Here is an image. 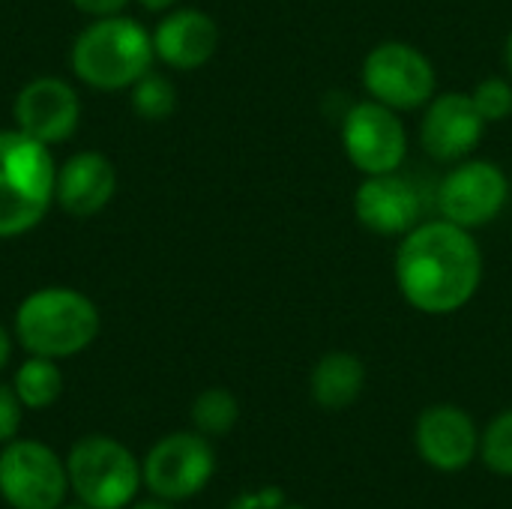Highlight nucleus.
Instances as JSON below:
<instances>
[{
    "mask_svg": "<svg viewBox=\"0 0 512 509\" xmlns=\"http://www.w3.org/2000/svg\"><path fill=\"white\" fill-rule=\"evenodd\" d=\"M393 273L408 306L423 315H453L480 291L483 252L468 228L429 219L402 237Z\"/></svg>",
    "mask_w": 512,
    "mask_h": 509,
    "instance_id": "f257e3e1",
    "label": "nucleus"
},
{
    "mask_svg": "<svg viewBox=\"0 0 512 509\" xmlns=\"http://www.w3.org/2000/svg\"><path fill=\"white\" fill-rule=\"evenodd\" d=\"M15 336L27 354L75 357L99 336V309L75 288H39L18 306Z\"/></svg>",
    "mask_w": 512,
    "mask_h": 509,
    "instance_id": "f03ea898",
    "label": "nucleus"
},
{
    "mask_svg": "<svg viewBox=\"0 0 512 509\" xmlns=\"http://www.w3.org/2000/svg\"><path fill=\"white\" fill-rule=\"evenodd\" d=\"M57 168L45 144L12 129L0 132V240L36 228L54 201Z\"/></svg>",
    "mask_w": 512,
    "mask_h": 509,
    "instance_id": "7ed1b4c3",
    "label": "nucleus"
},
{
    "mask_svg": "<svg viewBox=\"0 0 512 509\" xmlns=\"http://www.w3.org/2000/svg\"><path fill=\"white\" fill-rule=\"evenodd\" d=\"M156 60L153 36L126 15H105L84 27L72 45L75 75L96 90L132 87Z\"/></svg>",
    "mask_w": 512,
    "mask_h": 509,
    "instance_id": "20e7f679",
    "label": "nucleus"
},
{
    "mask_svg": "<svg viewBox=\"0 0 512 509\" xmlns=\"http://www.w3.org/2000/svg\"><path fill=\"white\" fill-rule=\"evenodd\" d=\"M66 474L72 495L90 509L129 507L144 486L135 453L108 435L81 438L66 456Z\"/></svg>",
    "mask_w": 512,
    "mask_h": 509,
    "instance_id": "39448f33",
    "label": "nucleus"
},
{
    "mask_svg": "<svg viewBox=\"0 0 512 509\" xmlns=\"http://www.w3.org/2000/svg\"><path fill=\"white\" fill-rule=\"evenodd\" d=\"M69 492L66 459L48 444L15 438L0 450V498L12 509H57Z\"/></svg>",
    "mask_w": 512,
    "mask_h": 509,
    "instance_id": "423d86ee",
    "label": "nucleus"
},
{
    "mask_svg": "<svg viewBox=\"0 0 512 509\" xmlns=\"http://www.w3.org/2000/svg\"><path fill=\"white\" fill-rule=\"evenodd\" d=\"M363 87L372 99L396 108L414 111L426 108L438 90V75L432 60L411 42H381L363 60Z\"/></svg>",
    "mask_w": 512,
    "mask_h": 509,
    "instance_id": "0eeeda50",
    "label": "nucleus"
},
{
    "mask_svg": "<svg viewBox=\"0 0 512 509\" xmlns=\"http://www.w3.org/2000/svg\"><path fill=\"white\" fill-rule=\"evenodd\" d=\"M141 474L153 498L180 504L207 489L216 474V453L201 432H171L150 447Z\"/></svg>",
    "mask_w": 512,
    "mask_h": 509,
    "instance_id": "6e6552de",
    "label": "nucleus"
},
{
    "mask_svg": "<svg viewBox=\"0 0 512 509\" xmlns=\"http://www.w3.org/2000/svg\"><path fill=\"white\" fill-rule=\"evenodd\" d=\"M342 147L357 171L390 174L399 171L408 153V132L399 120V111L378 102L363 99L354 102L342 117Z\"/></svg>",
    "mask_w": 512,
    "mask_h": 509,
    "instance_id": "1a4fd4ad",
    "label": "nucleus"
},
{
    "mask_svg": "<svg viewBox=\"0 0 512 509\" xmlns=\"http://www.w3.org/2000/svg\"><path fill=\"white\" fill-rule=\"evenodd\" d=\"M510 201V177L498 162L462 159L438 186L441 219L468 231L489 225Z\"/></svg>",
    "mask_w": 512,
    "mask_h": 509,
    "instance_id": "9d476101",
    "label": "nucleus"
},
{
    "mask_svg": "<svg viewBox=\"0 0 512 509\" xmlns=\"http://www.w3.org/2000/svg\"><path fill=\"white\" fill-rule=\"evenodd\" d=\"M486 120L477 111L471 93L447 90L435 93L420 123V144L438 162H462L483 141Z\"/></svg>",
    "mask_w": 512,
    "mask_h": 509,
    "instance_id": "9b49d317",
    "label": "nucleus"
},
{
    "mask_svg": "<svg viewBox=\"0 0 512 509\" xmlns=\"http://www.w3.org/2000/svg\"><path fill=\"white\" fill-rule=\"evenodd\" d=\"M12 117H15L18 132L48 147V144L66 141L78 129L81 102H78V93L63 78L42 75L18 90Z\"/></svg>",
    "mask_w": 512,
    "mask_h": 509,
    "instance_id": "f8f14e48",
    "label": "nucleus"
},
{
    "mask_svg": "<svg viewBox=\"0 0 512 509\" xmlns=\"http://www.w3.org/2000/svg\"><path fill=\"white\" fill-rule=\"evenodd\" d=\"M414 447L429 468L441 474H459L477 459L480 432L468 411L456 405H432L417 417Z\"/></svg>",
    "mask_w": 512,
    "mask_h": 509,
    "instance_id": "ddd939ff",
    "label": "nucleus"
},
{
    "mask_svg": "<svg viewBox=\"0 0 512 509\" xmlns=\"http://www.w3.org/2000/svg\"><path fill=\"white\" fill-rule=\"evenodd\" d=\"M354 213L357 222L381 237H405L411 228L420 225L423 216V195L420 189L390 171V174H369L354 195Z\"/></svg>",
    "mask_w": 512,
    "mask_h": 509,
    "instance_id": "4468645a",
    "label": "nucleus"
},
{
    "mask_svg": "<svg viewBox=\"0 0 512 509\" xmlns=\"http://www.w3.org/2000/svg\"><path fill=\"white\" fill-rule=\"evenodd\" d=\"M117 189V171L114 165L93 150L69 156L57 168L54 180V201L75 219H87L99 213Z\"/></svg>",
    "mask_w": 512,
    "mask_h": 509,
    "instance_id": "2eb2a0df",
    "label": "nucleus"
},
{
    "mask_svg": "<svg viewBox=\"0 0 512 509\" xmlns=\"http://www.w3.org/2000/svg\"><path fill=\"white\" fill-rule=\"evenodd\" d=\"M216 45H219V27L201 9H174L159 21L153 33L156 57L171 69H186V72L204 66L216 54Z\"/></svg>",
    "mask_w": 512,
    "mask_h": 509,
    "instance_id": "dca6fc26",
    "label": "nucleus"
},
{
    "mask_svg": "<svg viewBox=\"0 0 512 509\" xmlns=\"http://www.w3.org/2000/svg\"><path fill=\"white\" fill-rule=\"evenodd\" d=\"M366 387V366L351 351H330L324 354L309 375L312 402L324 411H345L351 408Z\"/></svg>",
    "mask_w": 512,
    "mask_h": 509,
    "instance_id": "f3484780",
    "label": "nucleus"
},
{
    "mask_svg": "<svg viewBox=\"0 0 512 509\" xmlns=\"http://www.w3.org/2000/svg\"><path fill=\"white\" fill-rule=\"evenodd\" d=\"M12 387H15V393H18L24 408L42 411V408H51L60 399V393H63V372H60V366L51 357L30 354L18 366V372L12 378Z\"/></svg>",
    "mask_w": 512,
    "mask_h": 509,
    "instance_id": "a211bd4d",
    "label": "nucleus"
},
{
    "mask_svg": "<svg viewBox=\"0 0 512 509\" xmlns=\"http://www.w3.org/2000/svg\"><path fill=\"white\" fill-rule=\"evenodd\" d=\"M237 420H240V405H237L234 393L225 387H210V390L198 393V399L192 402V426L204 438L228 435L237 426Z\"/></svg>",
    "mask_w": 512,
    "mask_h": 509,
    "instance_id": "6ab92c4d",
    "label": "nucleus"
},
{
    "mask_svg": "<svg viewBox=\"0 0 512 509\" xmlns=\"http://www.w3.org/2000/svg\"><path fill=\"white\" fill-rule=\"evenodd\" d=\"M177 108V90L165 75L147 72L132 84V111L150 123L171 117Z\"/></svg>",
    "mask_w": 512,
    "mask_h": 509,
    "instance_id": "aec40b11",
    "label": "nucleus"
},
{
    "mask_svg": "<svg viewBox=\"0 0 512 509\" xmlns=\"http://www.w3.org/2000/svg\"><path fill=\"white\" fill-rule=\"evenodd\" d=\"M480 456L498 477H512V408L498 414L480 435Z\"/></svg>",
    "mask_w": 512,
    "mask_h": 509,
    "instance_id": "412c9836",
    "label": "nucleus"
},
{
    "mask_svg": "<svg viewBox=\"0 0 512 509\" xmlns=\"http://www.w3.org/2000/svg\"><path fill=\"white\" fill-rule=\"evenodd\" d=\"M471 99L486 123H501L512 114V84L507 78H483Z\"/></svg>",
    "mask_w": 512,
    "mask_h": 509,
    "instance_id": "4be33fe9",
    "label": "nucleus"
},
{
    "mask_svg": "<svg viewBox=\"0 0 512 509\" xmlns=\"http://www.w3.org/2000/svg\"><path fill=\"white\" fill-rule=\"evenodd\" d=\"M21 399L15 393V387L0 384V444H9L18 438L21 429Z\"/></svg>",
    "mask_w": 512,
    "mask_h": 509,
    "instance_id": "5701e85b",
    "label": "nucleus"
},
{
    "mask_svg": "<svg viewBox=\"0 0 512 509\" xmlns=\"http://www.w3.org/2000/svg\"><path fill=\"white\" fill-rule=\"evenodd\" d=\"M282 504H285L282 489L264 486V489H258V492H243V495H237L225 509H279Z\"/></svg>",
    "mask_w": 512,
    "mask_h": 509,
    "instance_id": "b1692460",
    "label": "nucleus"
},
{
    "mask_svg": "<svg viewBox=\"0 0 512 509\" xmlns=\"http://www.w3.org/2000/svg\"><path fill=\"white\" fill-rule=\"evenodd\" d=\"M81 12L87 15H96V18H105V15H117L129 0H72Z\"/></svg>",
    "mask_w": 512,
    "mask_h": 509,
    "instance_id": "393cba45",
    "label": "nucleus"
},
{
    "mask_svg": "<svg viewBox=\"0 0 512 509\" xmlns=\"http://www.w3.org/2000/svg\"><path fill=\"white\" fill-rule=\"evenodd\" d=\"M9 354H12V339H9V333L3 330V324H0V369L9 363Z\"/></svg>",
    "mask_w": 512,
    "mask_h": 509,
    "instance_id": "a878e982",
    "label": "nucleus"
},
{
    "mask_svg": "<svg viewBox=\"0 0 512 509\" xmlns=\"http://www.w3.org/2000/svg\"><path fill=\"white\" fill-rule=\"evenodd\" d=\"M144 9H150V12H162V9H171L177 0H138Z\"/></svg>",
    "mask_w": 512,
    "mask_h": 509,
    "instance_id": "bb28decb",
    "label": "nucleus"
},
{
    "mask_svg": "<svg viewBox=\"0 0 512 509\" xmlns=\"http://www.w3.org/2000/svg\"><path fill=\"white\" fill-rule=\"evenodd\" d=\"M132 509H177L171 501H162V498H150V501H141V504H135Z\"/></svg>",
    "mask_w": 512,
    "mask_h": 509,
    "instance_id": "cd10ccee",
    "label": "nucleus"
},
{
    "mask_svg": "<svg viewBox=\"0 0 512 509\" xmlns=\"http://www.w3.org/2000/svg\"><path fill=\"white\" fill-rule=\"evenodd\" d=\"M504 60H507V69H510L512 75V33L507 36V45H504Z\"/></svg>",
    "mask_w": 512,
    "mask_h": 509,
    "instance_id": "c85d7f7f",
    "label": "nucleus"
},
{
    "mask_svg": "<svg viewBox=\"0 0 512 509\" xmlns=\"http://www.w3.org/2000/svg\"><path fill=\"white\" fill-rule=\"evenodd\" d=\"M57 509H90V507H87V504H81V501H78V504H63V507H57Z\"/></svg>",
    "mask_w": 512,
    "mask_h": 509,
    "instance_id": "c756f323",
    "label": "nucleus"
},
{
    "mask_svg": "<svg viewBox=\"0 0 512 509\" xmlns=\"http://www.w3.org/2000/svg\"><path fill=\"white\" fill-rule=\"evenodd\" d=\"M279 509H306V507H288V504H282V507Z\"/></svg>",
    "mask_w": 512,
    "mask_h": 509,
    "instance_id": "7c9ffc66",
    "label": "nucleus"
}]
</instances>
